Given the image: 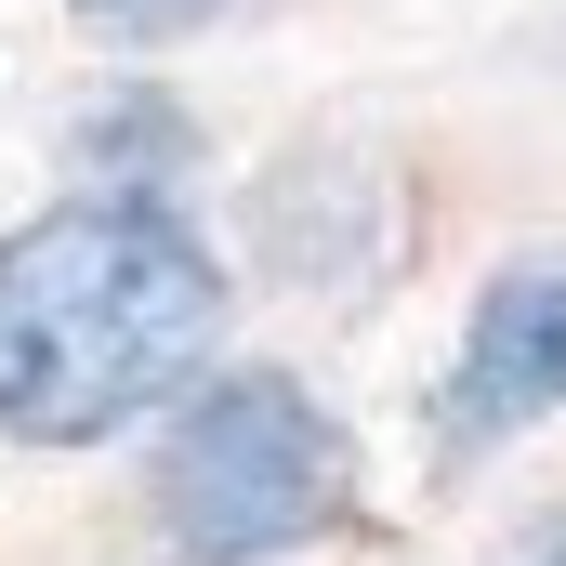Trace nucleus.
Here are the masks:
<instances>
[{"label": "nucleus", "mask_w": 566, "mask_h": 566, "mask_svg": "<svg viewBox=\"0 0 566 566\" xmlns=\"http://www.w3.org/2000/svg\"><path fill=\"white\" fill-rule=\"evenodd\" d=\"M554 409H566V251H527L474 290V329L448 369V434L488 448V434H527Z\"/></svg>", "instance_id": "nucleus-3"}, {"label": "nucleus", "mask_w": 566, "mask_h": 566, "mask_svg": "<svg viewBox=\"0 0 566 566\" xmlns=\"http://www.w3.org/2000/svg\"><path fill=\"white\" fill-rule=\"evenodd\" d=\"M93 40H133V53H158V40H185V27H211L224 0H66Z\"/></svg>", "instance_id": "nucleus-4"}, {"label": "nucleus", "mask_w": 566, "mask_h": 566, "mask_svg": "<svg viewBox=\"0 0 566 566\" xmlns=\"http://www.w3.org/2000/svg\"><path fill=\"white\" fill-rule=\"evenodd\" d=\"M158 527L185 566H277L356 527V434L290 369H198L158 434Z\"/></svg>", "instance_id": "nucleus-2"}, {"label": "nucleus", "mask_w": 566, "mask_h": 566, "mask_svg": "<svg viewBox=\"0 0 566 566\" xmlns=\"http://www.w3.org/2000/svg\"><path fill=\"white\" fill-rule=\"evenodd\" d=\"M224 343V264L158 198H66L0 238V448H106Z\"/></svg>", "instance_id": "nucleus-1"}]
</instances>
